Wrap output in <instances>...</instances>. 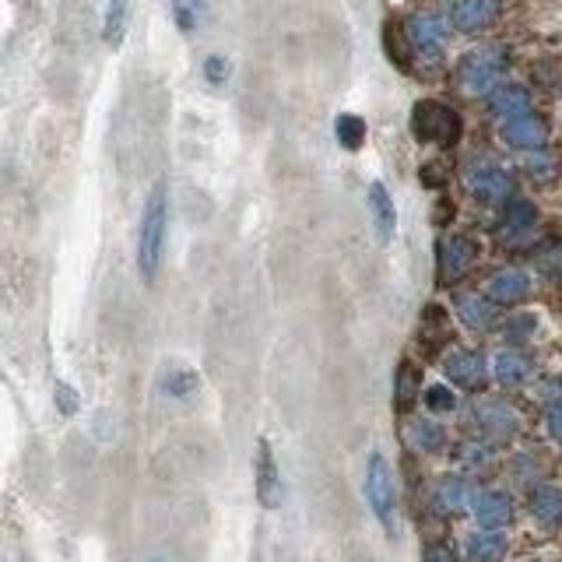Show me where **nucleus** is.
<instances>
[{"label": "nucleus", "instance_id": "nucleus-1", "mask_svg": "<svg viewBox=\"0 0 562 562\" xmlns=\"http://www.w3.org/2000/svg\"><path fill=\"white\" fill-rule=\"evenodd\" d=\"M166 232H169V201L166 187H155L148 194L145 215H141V232H137V271L141 278L152 281L159 274L162 253H166Z\"/></svg>", "mask_w": 562, "mask_h": 562}, {"label": "nucleus", "instance_id": "nucleus-2", "mask_svg": "<svg viewBox=\"0 0 562 562\" xmlns=\"http://www.w3.org/2000/svg\"><path fill=\"white\" fill-rule=\"evenodd\" d=\"M506 71H510V53L506 46H478L475 53L461 60L457 67V85H461L464 95L471 99H489L499 85L506 81Z\"/></svg>", "mask_w": 562, "mask_h": 562}, {"label": "nucleus", "instance_id": "nucleus-3", "mask_svg": "<svg viewBox=\"0 0 562 562\" xmlns=\"http://www.w3.org/2000/svg\"><path fill=\"white\" fill-rule=\"evenodd\" d=\"M411 130L422 145H436V148H454L464 134L461 113L447 102L436 99H422L411 109Z\"/></svg>", "mask_w": 562, "mask_h": 562}, {"label": "nucleus", "instance_id": "nucleus-4", "mask_svg": "<svg viewBox=\"0 0 562 562\" xmlns=\"http://www.w3.org/2000/svg\"><path fill=\"white\" fill-rule=\"evenodd\" d=\"M404 29H408L411 53H415L418 60H426V64H440L443 53H447V46H450V22L447 18L433 15V11H418V15H411L408 22H404Z\"/></svg>", "mask_w": 562, "mask_h": 562}, {"label": "nucleus", "instance_id": "nucleus-5", "mask_svg": "<svg viewBox=\"0 0 562 562\" xmlns=\"http://www.w3.org/2000/svg\"><path fill=\"white\" fill-rule=\"evenodd\" d=\"M464 190L471 194V201L496 208V204H506L513 197V176L496 162H478L464 173Z\"/></svg>", "mask_w": 562, "mask_h": 562}, {"label": "nucleus", "instance_id": "nucleus-6", "mask_svg": "<svg viewBox=\"0 0 562 562\" xmlns=\"http://www.w3.org/2000/svg\"><path fill=\"white\" fill-rule=\"evenodd\" d=\"M366 496L369 506H373L376 520H380L387 531H394V517H397V489H394V478H390V464L383 461V454L369 457V468H366Z\"/></svg>", "mask_w": 562, "mask_h": 562}, {"label": "nucleus", "instance_id": "nucleus-7", "mask_svg": "<svg viewBox=\"0 0 562 562\" xmlns=\"http://www.w3.org/2000/svg\"><path fill=\"white\" fill-rule=\"evenodd\" d=\"M538 236V208L527 197L513 194L503 204V218H499V239L510 246H524Z\"/></svg>", "mask_w": 562, "mask_h": 562}, {"label": "nucleus", "instance_id": "nucleus-8", "mask_svg": "<svg viewBox=\"0 0 562 562\" xmlns=\"http://www.w3.org/2000/svg\"><path fill=\"white\" fill-rule=\"evenodd\" d=\"M436 257H440V267H436L440 285H457V281L468 278V271L475 267L478 243L471 236H447L440 243V250H436Z\"/></svg>", "mask_w": 562, "mask_h": 562}, {"label": "nucleus", "instance_id": "nucleus-9", "mask_svg": "<svg viewBox=\"0 0 562 562\" xmlns=\"http://www.w3.org/2000/svg\"><path fill=\"white\" fill-rule=\"evenodd\" d=\"M499 137H503V145L513 148V152H541L548 145V123L538 113H520L503 120Z\"/></svg>", "mask_w": 562, "mask_h": 562}, {"label": "nucleus", "instance_id": "nucleus-10", "mask_svg": "<svg viewBox=\"0 0 562 562\" xmlns=\"http://www.w3.org/2000/svg\"><path fill=\"white\" fill-rule=\"evenodd\" d=\"M499 0H450V29L464 32V36H475V32H485L496 25L499 18Z\"/></svg>", "mask_w": 562, "mask_h": 562}, {"label": "nucleus", "instance_id": "nucleus-11", "mask_svg": "<svg viewBox=\"0 0 562 562\" xmlns=\"http://www.w3.org/2000/svg\"><path fill=\"white\" fill-rule=\"evenodd\" d=\"M485 296L496 306H517L531 296V274L520 271V267H503L485 281Z\"/></svg>", "mask_w": 562, "mask_h": 562}, {"label": "nucleus", "instance_id": "nucleus-12", "mask_svg": "<svg viewBox=\"0 0 562 562\" xmlns=\"http://www.w3.org/2000/svg\"><path fill=\"white\" fill-rule=\"evenodd\" d=\"M475 422H478V429L496 443L517 436V429H520V415L506 401H482L475 408Z\"/></svg>", "mask_w": 562, "mask_h": 562}, {"label": "nucleus", "instance_id": "nucleus-13", "mask_svg": "<svg viewBox=\"0 0 562 562\" xmlns=\"http://www.w3.org/2000/svg\"><path fill=\"white\" fill-rule=\"evenodd\" d=\"M443 369H447L450 383H457V387H464V390H478L485 383V376H489L485 359L478 352H468V348L450 352L447 362H443Z\"/></svg>", "mask_w": 562, "mask_h": 562}, {"label": "nucleus", "instance_id": "nucleus-14", "mask_svg": "<svg viewBox=\"0 0 562 562\" xmlns=\"http://www.w3.org/2000/svg\"><path fill=\"white\" fill-rule=\"evenodd\" d=\"M471 513L482 527H492V531H503L513 520V499L506 492H478L471 499Z\"/></svg>", "mask_w": 562, "mask_h": 562}, {"label": "nucleus", "instance_id": "nucleus-15", "mask_svg": "<svg viewBox=\"0 0 562 562\" xmlns=\"http://www.w3.org/2000/svg\"><path fill=\"white\" fill-rule=\"evenodd\" d=\"M489 113L499 116V120H510V116H520V113H534L531 88L503 81V85H499L496 92L489 95Z\"/></svg>", "mask_w": 562, "mask_h": 562}, {"label": "nucleus", "instance_id": "nucleus-16", "mask_svg": "<svg viewBox=\"0 0 562 562\" xmlns=\"http://www.w3.org/2000/svg\"><path fill=\"white\" fill-rule=\"evenodd\" d=\"M281 496H285V492H281L278 464H274L271 447L260 440V450H257V499H260V506L274 510V506H281Z\"/></svg>", "mask_w": 562, "mask_h": 562}, {"label": "nucleus", "instance_id": "nucleus-17", "mask_svg": "<svg viewBox=\"0 0 562 562\" xmlns=\"http://www.w3.org/2000/svg\"><path fill=\"white\" fill-rule=\"evenodd\" d=\"M369 215H373V229L380 243H390L397 232V208L394 197L383 183H369Z\"/></svg>", "mask_w": 562, "mask_h": 562}, {"label": "nucleus", "instance_id": "nucleus-18", "mask_svg": "<svg viewBox=\"0 0 562 562\" xmlns=\"http://www.w3.org/2000/svg\"><path fill=\"white\" fill-rule=\"evenodd\" d=\"M492 373H496V380L503 383V387H524L534 373V362L527 359L524 352H517V348H503V352L492 359Z\"/></svg>", "mask_w": 562, "mask_h": 562}, {"label": "nucleus", "instance_id": "nucleus-19", "mask_svg": "<svg viewBox=\"0 0 562 562\" xmlns=\"http://www.w3.org/2000/svg\"><path fill=\"white\" fill-rule=\"evenodd\" d=\"M471 499H475V489H471L468 478L447 475V478H440V485H436L433 503H436V510H440V513H461V510H468V506H471Z\"/></svg>", "mask_w": 562, "mask_h": 562}, {"label": "nucleus", "instance_id": "nucleus-20", "mask_svg": "<svg viewBox=\"0 0 562 562\" xmlns=\"http://www.w3.org/2000/svg\"><path fill=\"white\" fill-rule=\"evenodd\" d=\"M506 548H510V541H506L503 531H492V527H482V531L471 534V538H468L464 552H468L471 562H503V559H506Z\"/></svg>", "mask_w": 562, "mask_h": 562}, {"label": "nucleus", "instance_id": "nucleus-21", "mask_svg": "<svg viewBox=\"0 0 562 562\" xmlns=\"http://www.w3.org/2000/svg\"><path fill=\"white\" fill-rule=\"evenodd\" d=\"M492 299L489 296H475V292H468V296H457V317H461L464 327H471V331H489L492 324H496V310H492Z\"/></svg>", "mask_w": 562, "mask_h": 562}, {"label": "nucleus", "instance_id": "nucleus-22", "mask_svg": "<svg viewBox=\"0 0 562 562\" xmlns=\"http://www.w3.org/2000/svg\"><path fill=\"white\" fill-rule=\"evenodd\" d=\"M408 440L418 454H440V450L447 447V433H443V426L433 422V418H411Z\"/></svg>", "mask_w": 562, "mask_h": 562}, {"label": "nucleus", "instance_id": "nucleus-23", "mask_svg": "<svg viewBox=\"0 0 562 562\" xmlns=\"http://www.w3.org/2000/svg\"><path fill=\"white\" fill-rule=\"evenodd\" d=\"M531 513L545 527H559L562 524V489L559 485H538V489L531 492Z\"/></svg>", "mask_w": 562, "mask_h": 562}, {"label": "nucleus", "instance_id": "nucleus-24", "mask_svg": "<svg viewBox=\"0 0 562 562\" xmlns=\"http://www.w3.org/2000/svg\"><path fill=\"white\" fill-rule=\"evenodd\" d=\"M418 341L426 348H440L443 341H450V317L443 306H426L422 327H418Z\"/></svg>", "mask_w": 562, "mask_h": 562}, {"label": "nucleus", "instance_id": "nucleus-25", "mask_svg": "<svg viewBox=\"0 0 562 562\" xmlns=\"http://www.w3.org/2000/svg\"><path fill=\"white\" fill-rule=\"evenodd\" d=\"M383 50H387L390 64L411 71V43H408V29L401 22H387L383 25Z\"/></svg>", "mask_w": 562, "mask_h": 562}, {"label": "nucleus", "instance_id": "nucleus-26", "mask_svg": "<svg viewBox=\"0 0 562 562\" xmlns=\"http://www.w3.org/2000/svg\"><path fill=\"white\" fill-rule=\"evenodd\" d=\"M334 137H338V145L345 148V152H359V148L366 145V120L355 113H341L338 120H334Z\"/></svg>", "mask_w": 562, "mask_h": 562}, {"label": "nucleus", "instance_id": "nucleus-27", "mask_svg": "<svg viewBox=\"0 0 562 562\" xmlns=\"http://www.w3.org/2000/svg\"><path fill=\"white\" fill-rule=\"evenodd\" d=\"M418 397V369L411 362H401L397 369V380H394V404L397 411H408Z\"/></svg>", "mask_w": 562, "mask_h": 562}, {"label": "nucleus", "instance_id": "nucleus-28", "mask_svg": "<svg viewBox=\"0 0 562 562\" xmlns=\"http://www.w3.org/2000/svg\"><path fill=\"white\" fill-rule=\"evenodd\" d=\"M123 32H127V0H109L106 18H102V39L109 46H120Z\"/></svg>", "mask_w": 562, "mask_h": 562}, {"label": "nucleus", "instance_id": "nucleus-29", "mask_svg": "<svg viewBox=\"0 0 562 562\" xmlns=\"http://www.w3.org/2000/svg\"><path fill=\"white\" fill-rule=\"evenodd\" d=\"M173 18L180 32H197L204 22V0H173Z\"/></svg>", "mask_w": 562, "mask_h": 562}, {"label": "nucleus", "instance_id": "nucleus-30", "mask_svg": "<svg viewBox=\"0 0 562 562\" xmlns=\"http://www.w3.org/2000/svg\"><path fill=\"white\" fill-rule=\"evenodd\" d=\"M524 169H527V173H531L538 183H548V180H555V173H559V162H555L552 155H548L545 148H541V152H527Z\"/></svg>", "mask_w": 562, "mask_h": 562}, {"label": "nucleus", "instance_id": "nucleus-31", "mask_svg": "<svg viewBox=\"0 0 562 562\" xmlns=\"http://www.w3.org/2000/svg\"><path fill=\"white\" fill-rule=\"evenodd\" d=\"M162 390H166L169 397H187V394H194V390H197V373H190V369H176V373L166 376Z\"/></svg>", "mask_w": 562, "mask_h": 562}, {"label": "nucleus", "instance_id": "nucleus-32", "mask_svg": "<svg viewBox=\"0 0 562 562\" xmlns=\"http://www.w3.org/2000/svg\"><path fill=\"white\" fill-rule=\"evenodd\" d=\"M426 408L436 411V415H447V411L457 408V394L450 387H443V383H436V387L426 390Z\"/></svg>", "mask_w": 562, "mask_h": 562}, {"label": "nucleus", "instance_id": "nucleus-33", "mask_svg": "<svg viewBox=\"0 0 562 562\" xmlns=\"http://www.w3.org/2000/svg\"><path fill=\"white\" fill-rule=\"evenodd\" d=\"M534 331H538V317H534V313H517V317H510V324H506V338L510 341H527Z\"/></svg>", "mask_w": 562, "mask_h": 562}, {"label": "nucleus", "instance_id": "nucleus-34", "mask_svg": "<svg viewBox=\"0 0 562 562\" xmlns=\"http://www.w3.org/2000/svg\"><path fill=\"white\" fill-rule=\"evenodd\" d=\"M229 60L225 57H208L204 60V81H208V85H225V81H229Z\"/></svg>", "mask_w": 562, "mask_h": 562}, {"label": "nucleus", "instance_id": "nucleus-35", "mask_svg": "<svg viewBox=\"0 0 562 562\" xmlns=\"http://www.w3.org/2000/svg\"><path fill=\"white\" fill-rule=\"evenodd\" d=\"M461 461L468 464V468H485V464H489V447H482V443H464Z\"/></svg>", "mask_w": 562, "mask_h": 562}, {"label": "nucleus", "instance_id": "nucleus-36", "mask_svg": "<svg viewBox=\"0 0 562 562\" xmlns=\"http://www.w3.org/2000/svg\"><path fill=\"white\" fill-rule=\"evenodd\" d=\"M538 267L548 274V278H562V246H552L538 257Z\"/></svg>", "mask_w": 562, "mask_h": 562}, {"label": "nucleus", "instance_id": "nucleus-37", "mask_svg": "<svg viewBox=\"0 0 562 562\" xmlns=\"http://www.w3.org/2000/svg\"><path fill=\"white\" fill-rule=\"evenodd\" d=\"M545 429H548V436H552L555 443H562V401H555L552 408H548Z\"/></svg>", "mask_w": 562, "mask_h": 562}, {"label": "nucleus", "instance_id": "nucleus-38", "mask_svg": "<svg viewBox=\"0 0 562 562\" xmlns=\"http://www.w3.org/2000/svg\"><path fill=\"white\" fill-rule=\"evenodd\" d=\"M422 562H457V555L450 552L447 545H440V541H433V545L422 548Z\"/></svg>", "mask_w": 562, "mask_h": 562}, {"label": "nucleus", "instance_id": "nucleus-39", "mask_svg": "<svg viewBox=\"0 0 562 562\" xmlns=\"http://www.w3.org/2000/svg\"><path fill=\"white\" fill-rule=\"evenodd\" d=\"M57 408L64 411V415H74V411H78V394H74L67 383H57Z\"/></svg>", "mask_w": 562, "mask_h": 562}, {"label": "nucleus", "instance_id": "nucleus-40", "mask_svg": "<svg viewBox=\"0 0 562 562\" xmlns=\"http://www.w3.org/2000/svg\"><path fill=\"white\" fill-rule=\"evenodd\" d=\"M443 180H447V176H443L440 166H426V169H422V183H426V187H443Z\"/></svg>", "mask_w": 562, "mask_h": 562}]
</instances>
